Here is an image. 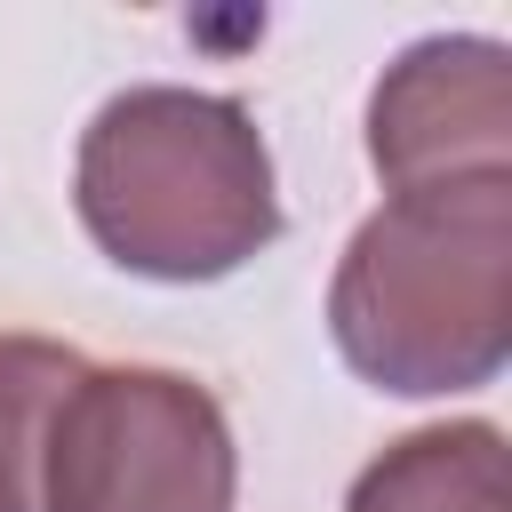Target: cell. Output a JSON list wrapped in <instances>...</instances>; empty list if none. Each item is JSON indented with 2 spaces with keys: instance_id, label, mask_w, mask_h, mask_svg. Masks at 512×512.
<instances>
[{
  "instance_id": "6",
  "label": "cell",
  "mask_w": 512,
  "mask_h": 512,
  "mask_svg": "<svg viewBox=\"0 0 512 512\" xmlns=\"http://www.w3.org/2000/svg\"><path fill=\"white\" fill-rule=\"evenodd\" d=\"M80 352L56 336H0V512H40V456L64 392L80 384Z\"/></svg>"
},
{
  "instance_id": "5",
  "label": "cell",
  "mask_w": 512,
  "mask_h": 512,
  "mask_svg": "<svg viewBox=\"0 0 512 512\" xmlns=\"http://www.w3.org/2000/svg\"><path fill=\"white\" fill-rule=\"evenodd\" d=\"M344 512H512L504 496V432L464 416V424H424L392 440L344 496Z\"/></svg>"
},
{
  "instance_id": "2",
  "label": "cell",
  "mask_w": 512,
  "mask_h": 512,
  "mask_svg": "<svg viewBox=\"0 0 512 512\" xmlns=\"http://www.w3.org/2000/svg\"><path fill=\"white\" fill-rule=\"evenodd\" d=\"M88 240L144 280H224L280 232L272 152L248 104L208 88H120L72 168Z\"/></svg>"
},
{
  "instance_id": "3",
  "label": "cell",
  "mask_w": 512,
  "mask_h": 512,
  "mask_svg": "<svg viewBox=\"0 0 512 512\" xmlns=\"http://www.w3.org/2000/svg\"><path fill=\"white\" fill-rule=\"evenodd\" d=\"M232 424L176 368H80L48 424L40 512H232Z\"/></svg>"
},
{
  "instance_id": "4",
  "label": "cell",
  "mask_w": 512,
  "mask_h": 512,
  "mask_svg": "<svg viewBox=\"0 0 512 512\" xmlns=\"http://www.w3.org/2000/svg\"><path fill=\"white\" fill-rule=\"evenodd\" d=\"M368 160L392 192L512 176V48L488 32L416 40L368 96Z\"/></svg>"
},
{
  "instance_id": "1",
  "label": "cell",
  "mask_w": 512,
  "mask_h": 512,
  "mask_svg": "<svg viewBox=\"0 0 512 512\" xmlns=\"http://www.w3.org/2000/svg\"><path fill=\"white\" fill-rule=\"evenodd\" d=\"M328 336L400 400L496 384L512 352V176L392 192L344 248Z\"/></svg>"
}]
</instances>
